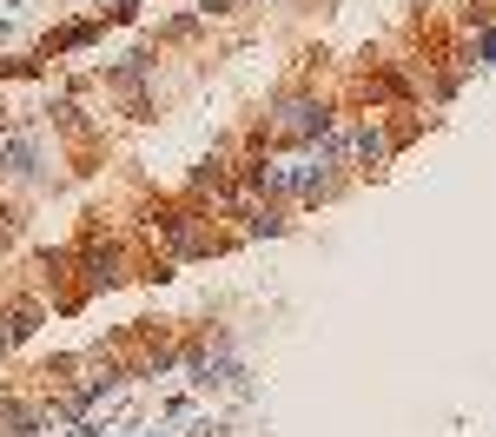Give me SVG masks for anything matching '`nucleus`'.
I'll list each match as a JSON object with an SVG mask.
<instances>
[{"mask_svg":"<svg viewBox=\"0 0 496 437\" xmlns=\"http://www.w3.org/2000/svg\"><path fill=\"white\" fill-rule=\"evenodd\" d=\"M271 126L291 133V140H318V133H331V106H324V100H285Z\"/></svg>","mask_w":496,"mask_h":437,"instance_id":"nucleus-1","label":"nucleus"}]
</instances>
